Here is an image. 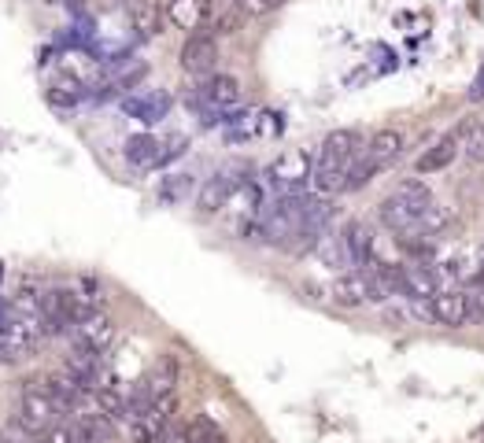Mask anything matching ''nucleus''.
<instances>
[{
	"mask_svg": "<svg viewBox=\"0 0 484 443\" xmlns=\"http://www.w3.org/2000/svg\"><path fill=\"white\" fill-rule=\"evenodd\" d=\"M0 443H30V436L19 428H8V432H0Z\"/></svg>",
	"mask_w": 484,
	"mask_h": 443,
	"instance_id": "cd10ccee",
	"label": "nucleus"
},
{
	"mask_svg": "<svg viewBox=\"0 0 484 443\" xmlns=\"http://www.w3.org/2000/svg\"><path fill=\"white\" fill-rule=\"evenodd\" d=\"M115 344V325L104 310H93L74 332H71V351L78 355H107Z\"/></svg>",
	"mask_w": 484,
	"mask_h": 443,
	"instance_id": "0eeeda50",
	"label": "nucleus"
},
{
	"mask_svg": "<svg viewBox=\"0 0 484 443\" xmlns=\"http://www.w3.org/2000/svg\"><path fill=\"white\" fill-rule=\"evenodd\" d=\"M171 107H174V96L167 89H137L133 96L123 100V111L130 119L144 123V126H155V123H163L171 115Z\"/></svg>",
	"mask_w": 484,
	"mask_h": 443,
	"instance_id": "1a4fd4ad",
	"label": "nucleus"
},
{
	"mask_svg": "<svg viewBox=\"0 0 484 443\" xmlns=\"http://www.w3.org/2000/svg\"><path fill=\"white\" fill-rule=\"evenodd\" d=\"M459 137H462V152H466V159L484 162V119L466 123V126L459 130Z\"/></svg>",
	"mask_w": 484,
	"mask_h": 443,
	"instance_id": "4be33fe9",
	"label": "nucleus"
},
{
	"mask_svg": "<svg viewBox=\"0 0 484 443\" xmlns=\"http://www.w3.org/2000/svg\"><path fill=\"white\" fill-rule=\"evenodd\" d=\"M333 300H337L341 307H366V303H381L378 289H373V281H370V273H362V270H351V273H344V277H341V281L333 285Z\"/></svg>",
	"mask_w": 484,
	"mask_h": 443,
	"instance_id": "f8f14e48",
	"label": "nucleus"
},
{
	"mask_svg": "<svg viewBox=\"0 0 484 443\" xmlns=\"http://www.w3.org/2000/svg\"><path fill=\"white\" fill-rule=\"evenodd\" d=\"M314 251H318V259L326 262V266H333V270H351V259H348V244H344V237L341 233H321V241L314 244Z\"/></svg>",
	"mask_w": 484,
	"mask_h": 443,
	"instance_id": "6ab92c4d",
	"label": "nucleus"
},
{
	"mask_svg": "<svg viewBox=\"0 0 484 443\" xmlns=\"http://www.w3.org/2000/svg\"><path fill=\"white\" fill-rule=\"evenodd\" d=\"M341 237H344V244H348V259H351V270H370L373 262V233H370V226L366 222H359V218H351L348 226L341 230Z\"/></svg>",
	"mask_w": 484,
	"mask_h": 443,
	"instance_id": "4468645a",
	"label": "nucleus"
},
{
	"mask_svg": "<svg viewBox=\"0 0 484 443\" xmlns=\"http://www.w3.org/2000/svg\"><path fill=\"white\" fill-rule=\"evenodd\" d=\"M282 0H244V8L252 12V15H259V12H271V8H278Z\"/></svg>",
	"mask_w": 484,
	"mask_h": 443,
	"instance_id": "393cba45",
	"label": "nucleus"
},
{
	"mask_svg": "<svg viewBox=\"0 0 484 443\" xmlns=\"http://www.w3.org/2000/svg\"><path fill=\"white\" fill-rule=\"evenodd\" d=\"M462 152V137L459 133H448V137H440L433 148H425L421 155H418V174H437V171H444V166H451L455 162V155Z\"/></svg>",
	"mask_w": 484,
	"mask_h": 443,
	"instance_id": "f3484780",
	"label": "nucleus"
},
{
	"mask_svg": "<svg viewBox=\"0 0 484 443\" xmlns=\"http://www.w3.org/2000/svg\"><path fill=\"white\" fill-rule=\"evenodd\" d=\"M174 410H178V396L155 399L144 414H137V418L130 421V436H133V443H163L167 432H171Z\"/></svg>",
	"mask_w": 484,
	"mask_h": 443,
	"instance_id": "423d86ee",
	"label": "nucleus"
},
{
	"mask_svg": "<svg viewBox=\"0 0 484 443\" xmlns=\"http://www.w3.org/2000/svg\"><path fill=\"white\" fill-rule=\"evenodd\" d=\"M178 377H182V362H178V355H159L155 362H152V369L144 373V380H148V392H152V403L155 399H167V396H178Z\"/></svg>",
	"mask_w": 484,
	"mask_h": 443,
	"instance_id": "ddd939ff",
	"label": "nucleus"
},
{
	"mask_svg": "<svg viewBox=\"0 0 484 443\" xmlns=\"http://www.w3.org/2000/svg\"><path fill=\"white\" fill-rule=\"evenodd\" d=\"M60 425H64V407L52 399L48 384L44 380L26 384L19 392V399H15V428L26 432L30 439H37V436L56 432Z\"/></svg>",
	"mask_w": 484,
	"mask_h": 443,
	"instance_id": "f03ea898",
	"label": "nucleus"
},
{
	"mask_svg": "<svg viewBox=\"0 0 484 443\" xmlns=\"http://www.w3.org/2000/svg\"><path fill=\"white\" fill-rule=\"evenodd\" d=\"M392 196L400 200V203H407L414 214H418V222H421V214L433 207V192H429V185L421 182V178H407V182H400L396 189H392Z\"/></svg>",
	"mask_w": 484,
	"mask_h": 443,
	"instance_id": "a211bd4d",
	"label": "nucleus"
},
{
	"mask_svg": "<svg viewBox=\"0 0 484 443\" xmlns=\"http://www.w3.org/2000/svg\"><path fill=\"white\" fill-rule=\"evenodd\" d=\"M241 174H244L241 166H230V171H219L214 178H207L203 189L196 192V207H200V214H214V211L230 207V200L248 185Z\"/></svg>",
	"mask_w": 484,
	"mask_h": 443,
	"instance_id": "6e6552de",
	"label": "nucleus"
},
{
	"mask_svg": "<svg viewBox=\"0 0 484 443\" xmlns=\"http://www.w3.org/2000/svg\"><path fill=\"white\" fill-rule=\"evenodd\" d=\"M123 159L133 166V171L148 174V171H163V141L152 133H133L123 148Z\"/></svg>",
	"mask_w": 484,
	"mask_h": 443,
	"instance_id": "9b49d317",
	"label": "nucleus"
},
{
	"mask_svg": "<svg viewBox=\"0 0 484 443\" xmlns=\"http://www.w3.org/2000/svg\"><path fill=\"white\" fill-rule=\"evenodd\" d=\"M37 303H41V321H44L48 337H71V332L93 314L89 303L82 300V292L64 289V285H52V289L37 292Z\"/></svg>",
	"mask_w": 484,
	"mask_h": 443,
	"instance_id": "7ed1b4c3",
	"label": "nucleus"
},
{
	"mask_svg": "<svg viewBox=\"0 0 484 443\" xmlns=\"http://www.w3.org/2000/svg\"><path fill=\"white\" fill-rule=\"evenodd\" d=\"M189 103H193V111L200 115V123H207V126L226 123L230 111L241 107V82L233 74H211V78H203L193 89Z\"/></svg>",
	"mask_w": 484,
	"mask_h": 443,
	"instance_id": "20e7f679",
	"label": "nucleus"
},
{
	"mask_svg": "<svg viewBox=\"0 0 484 443\" xmlns=\"http://www.w3.org/2000/svg\"><path fill=\"white\" fill-rule=\"evenodd\" d=\"M400 152H403V133L400 130H378L370 141H366V148H362V155L378 166V171H385V166H392L396 159H400Z\"/></svg>",
	"mask_w": 484,
	"mask_h": 443,
	"instance_id": "dca6fc26",
	"label": "nucleus"
},
{
	"mask_svg": "<svg viewBox=\"0 0 484 443\" xmlns=\"http://www.w3.org/2000/svg\"><path fill=\"white\" fill-rule=\"evenodd\" d=\"M366 141L359 130H333L321 141L318 155H314V171H311V189L318 196H337L348 189V178L355 171V162L362 155Z\"/></svg>",
	"mask_w": 484,
	"mask_h": 443,
	"instance_id": "f257e3e1",
	"label": "nucleus"
},
{
	"mask_svg": "<svg viewBox=\"0 0 484 443\" xmlns=\"http://www.w3.org/2000/svg\"><path fill=\"white\" fill-rule=\"evenodd\" d=\"M64 5H67V8H71V12H74V15H78V12H82V8H85V0H64Z\"/></svg>",
	"mask_w": 484,
	"mask_h": 443,
	"instance_id": "c85d7f7f",
	"label": "nucleus"
},
{
	"mask_svg": "<svg viewBox=\"0 0 484 443\" xmlns=\"http://www.w3.org/2000/svg\"><path fill=\"white\" fill-rule=\"evenodd\" d=\"M189 439L193 443H230L226 432H222V425L214 421V418H207V414H196L189 421Z\"/></svg>",
	"mask_w": 484,
	"mask_h": 443,
	"instance_id": "aec40b11",
	"label": "nucleus"
},
{
	"mask_svg": "<svg viewBox=\"0 0 484 443\" xmlns=\"http://www.w3.org/2000/svg\"><path fill=\"white\" fill-rule=\"evenodd\" d=\"M469 100H473V103L484 100V67L477 71V78H473V85H469Z\"/></svg>",
	"mask_w": 484,
	"mask_h": 443,
	"instance_id": "bb28decb",
	"label": "nucleus"
},
{
	"mask_svg": "<svg viewBox=\"0 0 484 443\" xmlns=\"http://www.w3.org/2000/svg\"><path fill=\"white\" fill-rule=\"evenodd\" d=\"M67 443H100V439H96V436L89 432V425L78 418V421L71 425V432H67Z\"/></svg>",
	"mask_w": 484,
	"mask_h": 443,
	"instance_id": "b1692460",
	"label": "nucleus"
},
{
	"mask_svg": "<svg viewBox=\"0 0 484 443\" xmlns=\"http://www.w3.org/2000/svg\"><path fill=\"white\" fill-rule=\"evenodd\" d=\"M193 189H196L193 174H171V178H163V185H159V200H163V203H182V200L193 196Z\"/></svg>",
	"mask_w": 484,
	"mask_h": 443,
	"instance_id": "412c9836",
	"label": "nucleus"
},
{
	"mask_svg": "<svg viewBox=\"0 0 484 443\" xmlns=\"http://www.w3.org/2000/svg\"><path fill=\"white\" fill-rule=\"evenodd\" d=\"M163 443H193V439H189V425H178V428L171 425V432H167Z\"/></svg>",
	"mask_w": 484,
	"mask_h": 443,
	"instance_id": "a878e982",
	"label": "nucleus"
},
{
	"mask_svg": "<svg viewBox=\"0 0 484 443\" xmlns=\"http://www.w3.org/2000/svg\"><path fill=\"white\" fill-rule=\"evenodd\" d=\"M429 318L448 325V329H462L469 321H484V296L480 292H462V289H448L429 300Z\"/></svg>",
	"mask_w": 484,
	"mask_h": 443,
	"instance_id": "39448f33",
	"label": "nucleus"
},
{
	"mask_svg": "<svg viewBox=\"0 0 484 443\" xmlns=\"http://www.w3.org/2000/svg\"><path fill=\"white\" fill-rule=\"evenodd\" d=\"M182 67L196 78H211L214 67H219V41L214 34H189V41L182 44Z\"/></svg>",
	"mask_w": 484,
	"mask_h": 443,
	"instance_id": "9d476101",
	"label": "nucleus"
},
{
	"mask_svg": "<svg viewBox=\"0 0 484 443\" xmlns=\"http://www.w3.org/2000/svg\"><path fill=\"white\" fill-rule=\"evenodd\" d=\"M448 222H451L448 207L433 200V207H429V211L421 214V222H418V237H437V233H444V230H448Z\"/></svg>",
	"mask_w": 484,
	"mask_h": 443,
	"instance_id": "5701e85b",
	"label": "nucleus"
},
{
	"mask_svg": "<svg viewBox=\"0 0 484 443\" xmlns=\"http://www.w3.org/2000/svg\"><path fill=\"white\" fill-rule=\"evenodd\" d=\"M207 15H211V0H167V19L185 34H200Z\"/></svg>",
	"mask_w": 484,
	"mask_h": 443,
	"instance_id": "2eb2a0df",
	"label": "nucleus"
}]
</instances>
